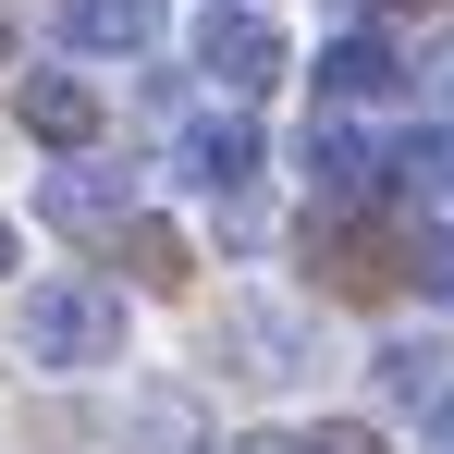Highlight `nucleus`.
<instances>
[{
	"instance_id": "obj_1",
	"label": "nucleus",
	"mask_w": 454,
	"mask_h": 454,
	"mask_svg": "<svg viewBox=\"0 0 454 454\" xmlns=\"http://www.w3.org/2000/svg\"><path fill=\"white\" fill-rule=\"evenodd\" d=\"M12 356H37V369H111L123 356V295L111 283H37L12 307Z\"/></svg>"
},
{
	"instance_id": "obj_2",
	"label": "nucleus",
	"mask_w": 454,
	"mask_h": 454,
	"mask_svg": "<svg viewBox=\"0 0 454 454\" xmlns=\"http://www.w3.org/2000/svg\"><path fill=\"white\" fill-rule=\"evenodd\" d=\"M295 172H307V197H319V209H356V197H380V184H393V148H380L356 111H307Z\"/></svg>"
},
{
	"instance_id": "obj_3",
	"label": "nucleus",
	"mask_w": 454,
	"mask_h": 454,
	"mask_svg": "<svg viewBox=\"0 0 454 454\" xmlns=\"http://www.w3.org/2000/svg\"><path fill=\"white\" fill-rule=\"evenodd\" d=\"M37 222L50 233H123L136 222V172H123V160H50V184H37Z\"/></svg>"
},
{
	"instance_id": "obj_4",
	"label": "nucleus",
	"mask_w": 454,
	"mask_h": 454,
	"mask_svg": "<svg viewBox=\"0 0 454 454\" xmlns=\"http://www.w3.org/2000/svg\"><path fill=\"white\" fill-rule=\"evenodd\" d=\"M197 74L222 86V98H258V86L283 74V25H258V12H209V25H197Z\"/></svg>"
},
{
	"instance_id": "obj_5",
	"label": "nucleus",
	"mask_w": 454,
	"mask_h": 454,
	"mask_svg": "<svg viewBox=\"0 0 454 454\" xmlns=\"http://www.w3.org/2000/svg\"><path fill=\"white\" fill-rule=\"evenodd\" d=\"M418 62H393V37L369 25H344V37H319V111H356V98H405Z\"/></svg>"
},
{
	"instance_id": "obj_6",
	"label": "nucleus",
	"mask_w": 454,
	"mask_h": 454,
	"mask_svg": "<svg viewBox=\"0 0 454 454\" xmlns=\"http://www.w3.org/2000/svg\"><path fill=\"white\" fill-rule=\"evenodd\" d=\"M172 172H184L197 197H233V184L258 172V123H246V111H197V123L172 136Z\"/></svg>"
},
{
	"instance_id": "obj_7",
	"label": "nucleus",
	"mask_w": 454,
	"mask_h": 454,
	"mask_svg": "<svg viewBox=\"0 0 454 454\" xmlns=\"http://www.w3.org/2000/svg\"><path fill=\"white\" fill-rule=\"evenodd\" d=\"M222 344H246V356H233L246 380H295V369H307V319L270 307V295H233V307H222Z\"/></svg>"
},
{
	"instance_id": "obj_8",
	"label": "nucleus",
	"mask_w": 454,
	"mask_h": 454,
	"mask_svg": "<svg viewBox=\"0 0 454 454\" xmlns=\"http://www.w3.org/2000/svg\"><path fill=\"white\" fill-rule=\"evenodd\" d=\"M12 111H25V136H37L50 160L98 148V86H86V74H25V98H12Z\"/></svg>"
},
{
	"instance_id": "obj_9",
	"label": "nucleus",
	"mask_w": 454,
	"mask_h": 454,
	"mask_svg": "<svg viewBox=\"0 0 454 454\" xmlns=\"http://www.w3.org/2000/svg\"><path fill=\"white\" fill-rule=\"evenodd\" d=\"M62 37H74V50H148L160 0H62Z\"/></svg>"
},
{
	"instance_id": "obj_10",
	"label": "nucleus",
	"mask_w": 454,
	"mask_h": 454,
	"mask_svg": "<svg viewBox=\"0 0 454 454\" xmlns=\"http://www.w3.org/2000/svg\"><path fill=\"white\" fill-rule=\"evenodd\" d=\"M136 430H148L160 454H197V442H209V418H197V393H172V380H148V393H136Z\"/></svg>"
},
{
	"instance_id": "obj_11",
	"label": "nucleus",
	"mask_w": 454,
	"mask_h": 454,
	"mask_svg": "<svg viewBox=\"0 0 454 454\" xmlns=\"http://www.w3.org/2000/svg\"><path fill=\"white\" fill-rule=\"evenodd\" d=\"M369 369H380V405H442V356L430 344H380Z\"/></svg>"
},
{
	"instance_id": "obj_12",
	"label": "nucleus",
	"mask_w": 454,
	"mask_h": 454,
	"mask_svg": "<svg viewBox=\"0 0 454 454\" xmlns=\"http://www.w3.org/2000/svg\"><path fill=\"white\" fill-rule=\"evenodd\" d=\"M393 270H405L418 295H454V222H418L405 246H393Z\"/></svg>"
},
{
	"instance_id": "obj_13",
	"label": "nucleus",
	"mask_w": 454,
	"mask_h": 454,
	"mask_svg": "<svg viewBox=\"0 0 454 454\" xmlns=\"http://www.w3.org/2000/svg\"><path fill=\"white\" fill-rule=\"evenodd\" d=\"M307 454H380V430H356V418H332V430H319Z\"/></svg>"
},
{
	"instance_id": "obj_14",
	"label": "nucleus",
	"mask_w": 454,
	"mask_h": 454,
	"mask_svg": "<svg viewBox=\"0 0 454 454\" xmlns=\"http://www.w3.org/2000/svg\"><path fill=\"white\" fill-rule=\"evenodd\" d=\"M430 454H454V393H442V405H430Z\"/></svg>"
},
{
	"instance_id": "obj_15",
	"label": "nucleus",
	"mask_w": 454,
	"mask_h": 454,
	"mask_svg": "<svg viewBox=\"0 0 454 454\" xmlns=\"http://www.w3.org/2000/svg\"><path fill=\"white\" fill-rule=\"evenodd\" d=\"M430 74H442V98H454V37H442V50H430Z\"/></svg>"
},
{
	"instance_id": "obj_16",
	"label": "nucleus",
	"mask_w": 454,
	"mask_h": 454,
	"mask_svg": "<svg viewBox=\"0 0 454 454\" xmlns=\"http://www.w3.org/2000/svg\"><path fill=\"white\" fill-rule=\"evenodd\" d=\"M0 62H12V0H0Z\"/></svg>"
},
{
	"instance_id": "obj_17",
	"label": "nucleus",
	"mask_w": 454,
	"mask_h": 454,
	"mask_svg": "<svg viewBox=\"0 0 454 454\" xmlns=\"http://www.w3.org/2000/svg\"><path fill=\"white\" fill-rule=\"evenodd\" d=\"M0 270H12V222H0Z\"/></svg>"
},
{
	"instance_id": "obj_18",
	"label": "nucleus",
	"mask_w": 454,
	"mask_h": 454,
	"mask_svg": "<svg viewBox=\"0 0 454 454\" xmlns=\"http://www.w3.org/2000/svg\"><path fill=\"white\" fill-rule=\"evenodd\" d=\"M246 454H283V442H246Z\"/></svg>"
},
{
	"instance_id": "obj_19",
	"label": "nucleus",
	"mask_w": 454,
	"mask_h": 454,
	"mask_svg": "<svg viewBox=\"0 0 454 454\" xmlns=\"http://www.w3.org/2000/svg\"><path fill=\"white\" fill-rule=\"evenodd\" d=\"M344 12H369V0H344Z\"/></svg>"
}]
</instances>
